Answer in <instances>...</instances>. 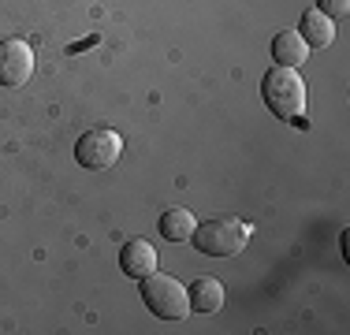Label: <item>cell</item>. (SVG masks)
Here are the masks:
<instances>
[{
  "mask_svg": "<svg viewBox=\"0 0 350 335\" xmlns=\"http://www.w3.org/2000/svg\"><path fill=\"white\" fill-rule=\"evenodd\" d=\"M261 97L272 108V116L283 123H298L306 116V82L295 67H272L261 79Z\"/></svg>",
  "mask_w": 350,
  "mask_h": 335,
  "instance_id": "6da1fadb",
  "label": "cell"
},
{
  "mask_svg": "<svg viewBox=\"0 0 350 335\" xmlns=\"http://www.w3.org/2000/svg\"><path fill=\"white\" fill-rule=\"evenodd\" d=\"M190 242H194L205 257H235L250 242V224L235 220V216H216V220L198 224L194 234H190Z\"/></svg>",
  "mask_w": 350,
  "mask_h": 335,
  "instance_id": "7a4b0ae2",
  "label": "cell"
},
{
  "mask_svg": "<svg viewBox=\"0 0 350 335\" xmlns=\"http://www.w3.org/2000/svg\"><path fill=\"white\" fill-rule=\"evenodd\" d=\"M142 302L149 306V313L161 321H187L190 317V295L175 276L168 272H149L142 280Z\"/></svg>",
  "mask_w": 350,
  "mask_h": 335,
  "instance_id": "3957f363",
  "label": "cell"
},
{
  "mask_svg": "<svg viewBox=\"0 0 350 335\" xmlns=\"http://www.w3.org/2000/svg\"><path fill=\"white\" fill-rule=\"evenodd\" d=\"M120 153H123V138L116 131H108V127L86 131L79 138V146H75L79 164L90 168V172H105V168H112L116 161H120Z\"/></svg>",
  "mask_w": 350,
  "mask_h": 335,
  "instance_id": "277c9868",
  "label": "cell"
},
{
  "mask_svg": "<svg viewBox=\"0 0 350 335\" xmlns=\"http://www.w3.org/2000/svg\"><path fill=\"white\" fill-rule=\"evenodd\" d=\"M30 75H34V49L23 38L0 41V86L19 90L30 82Z\"/></svg>",
  "mask_w": 350,
  "mask_h": 335,
  "instance_id": "5b68a950",
  "label": "cell"
},
{
  "mask_svg": "<svg viewBox=\"0 0 350 335\" xmlns=\"http://www.w3.org/2000/svg\"><path fill=\"white\" fill-rule=\"evenodd\" d=\"M120 268L131 280H146L149 272H157V250L146 239H127L120 246Z\"/></svg>",
  "mask_w": 350,
  "mask_h": 335,
  "instance_id": "8992f818",
  "label": "cell"
},
{
  "mask_svg": "<svg viewBox=\"0 0 350 335\" xmlns=\"http://www.w3.org/2000/svg\"><path fill=\"white\" fill-rule=\"evenodd\" d=\"M298 38H302L310 49H328L332 41H336V19H328L324 12L310 8V12L298 19Z\"/></svg>",
  "mask_w": 350,
  "mask_h": 335,
  "instance_id": "52a82bcc",
  "label": "cell"
},
{
  "mask_svg": "<svg viewBox=\"0 0 350 335\" xmlns=\"http://www.w3.org/2000/svg\"><path fill=\"white\" fill-rule=\"evenodd\" d=\"M190 295V313H216L224 306V283L213 280V276H198L187 287Z\"/></svg>",
  "mask_w": 350,
  "mask_h": 335,
  "instance_id": "ba28073f",
  "label": "cell"
},
{
  "mask_svg": "<svg viewBox=\"0 0 350 335\" xmlns=\"http://www.w3.org/2000/svg\"><path fill=\"white\" fill-rule=\"evenodd\" d=\"M272 60L280 67H302L310 60V45L298 38V30H280L272 38Z\"/></svg>",
  "mask_w": 350,
  "mask_h": 335,
  "instance_id": "9c48e42d",
  "label": "cell"
},
{
  "mask_svg": "<svg viewBox=\"0 0 350 335\" xmlns=\"http://www.w3.org/2000/svg\"><path fill=\"white\" fill-rule=\"evenodd\" d=\"M161 239H168V242H190V234H194V228H198V220H194V213L190 209H164L161 213Z\"/></svg>",
  "mask_w": 350,
  "mask_h": 335,
  "instance_id": "30bf717a",
  "label": "cell"
},
{
  "mask_svg": "<svg viewBox=\"0 0 350 335\" xmlns=\"http://www.w3.org/2000/svg\"><path fill=\"white\" fill-rule=\"evenodd\" d=\"M317 12H324L328 19H343L350 12V0H317Z\"/></svg>",
  "mask_w": 350,
  "mask_h": 335,
  "instance_id": "8fae6325",
  "label": "cell"
}]
</instances>
